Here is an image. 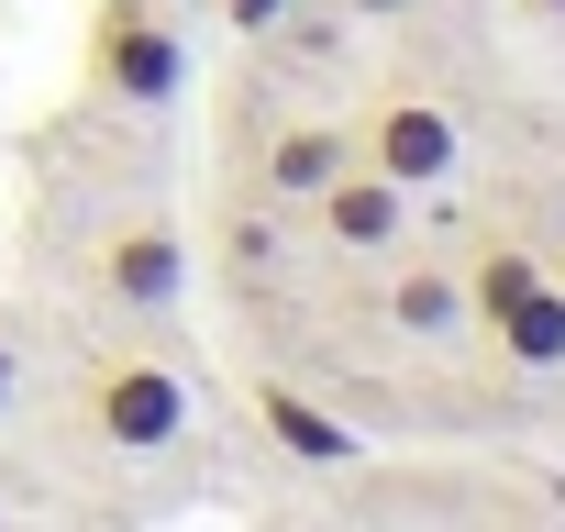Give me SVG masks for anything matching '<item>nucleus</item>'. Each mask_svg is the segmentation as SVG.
Wrapping results in <instances>:
<instances>
[{
  "mask_svg": "<svg viewBox=\"0 0 565 532\" xmlns=\"http://www.w3.org/2000/svg\"><path fill=\"white\" fill-rule=\"evenodd\" d=\"M466 322H488V344H499L510 366H532V377L565 366V289L543 278L521 244H488V255H477V278H466Z\"/></svg>",
  "mask_w": 565,
  "mask_h": 532,
  "instance_id": "1",
  "label": "nucleus"
},
{
  "mask_svg": "<svg viewBox=\"0 0 565 532\" xmlns=\"http://www.w3.org/2000/svg\"><path fill=\"white\" fill-rule=\"evenodd\" d=\"M89 89L122 100V111H167L189 89V45L156 0H100L89 12Z\"/></svg>",
  "mask_w": 565,
  "mask_h": 532,
  "instance_id": "2",
  "label": "nucleus"
},
{
  "mask_svg": "<svg viewBox=\"0 0 565 532\" xmlns=\"http://www.w3.org/2000/svg\"><path fill=\"white\" fill-rule=\"evenodd\" d=\"M78 400H89V433H100L111 455H167V444H189V377L156 366V355H100Z\"/></svg>",
  "mask_w": 565,
  "mask_h": 532,
  "instance_id": "3",
  "label": "nucleus"
},
{
  "mask_svg": "<svg viewBox=\"0 0 565 532\" xmlns=\"http://www.w3.org/2000/svg\"><path fill=\"white\" fill-rule=\"evenodd\" d=\"M355 156L422 200V189H444V178H455V156H466V123H455L444 100H422V89H388V100H366V123H355Z\"/></svg>",
  "mask_w": 565,
  "mask_h": 532,
  "instance_id": "4",
  "label": "nucleus"
},
{
  "mask_svg": "<svg viewBox=\"0 0 565 532\" xmlns=\"http://www.w3.org/2000/svg\"><path fill=\"white\" fill-rule=\"evenodd\" d=\"M100 300H111V311H178V300H189V244H178V222H111V233H100Z\"/></svg>",
  "mask_w": 565,
  "mask_h": 532,
  "instance_id": "5",
  "label": "nucleus"
},
{
  "mask_svg": "<svg viewBox=\"0 0 565 532\" xmlns=\"http://www.w3.org/2000/svg\"><path fill=\"white\" fill-rule=\"evenodd\" d=\"M300 211H311V222H322V244H344V255H388V244L411 233V189H399V178H377L366 156H355L344 178H322Z\"/></svg>",
  "mask_w": 565,
  "mask_h": 532,
  "instance_id": "6",
  "label": "nucleus"
},
{
  "mask_svg": "<svg viewBox=\"0 0 565 532\" xmlns=\"http://www.w3.org/2000/svg\"><path fill=\"white\" fill-rule=\"evenodd\" d=\"M244 400H255V422L277 433V455H300V466H355V455H366L355 422H333V411H322L311 389H289V377H255Z\"/></svg>",
  "mask_w": 565,
  "mask_h": 532,
  "instance_id": "7",
  "label": "nucleus"
},
{
  "mask_svg": "<svg viewBox=\"0 0 565 532\" xmlns=\"http://www.w3.org/2000/svg\"><path fill=\"white\" fill-rule=\"evenodd\" d=\"M344 167H355V123H277L266 134V200H289V211Z\"/></svg>",
  "mask_w": 565,
  "mask_h": 532,
  "instance_id": "8",
  "label": "nucleus"
},
{
  "mask_svg": "<svg viewBox=\"0 0 565 532\" xmlns=\"http://www.w3.org/2000/svg\"><path fill=\"white\" fill-rule=\"evenodd\" d=\"M377 311H388V333H411V344H444V333H466V278H455V266H399Z\"/></svg>",
  "mask_w": 565,
  "mask_h": 532,
  "instance_id": "9",
  "label": "nucleus"
},
{
  "mask_svg": "<svg viewBox=\"0 0 565 532\" xmlns=\"http://www.w3.org/2000/svg\"><path fill=\"white\" fill-rule=\"evenodd\" d=\"M344 34H355L344 12H289V23H277L266 45H277V56H300V67H311V56H344Z\"/></svg>",
  "mask_w": 565,
  "mask_h": 532,
  "instance_id": "10",
  "label": "nucleus"
},
{
  "mask_svg": "<svg viewBox=\"0 0 565 532\" xmlns=\"http://www.w3.org/2000/svg\"><path fill=\"white\" fill-rule=\"evenodd\" d=\"M222 255L244 266V278H255V266H277V211H233V222H222Z\"/></svg>",
  "mask_w": 565,
  "mask_h": 532,
  "instance_id": "11",
  "label": "nucleus"
},
{
  "mask_svg": "<svg viewBox=\"0 0 565 532\" xmlns=\"http://www.w3.org/2000/svg\"><path fill=\"white\" fill-rule=\"evenodd\" d=\"M289 12H300V0H222V23H233V34H277Z\"/></svg>",
  "mask_w": 565,
  "mask_h": 532,
  "instance_id": "12",
  "label": "nucleus"
},
{
  "mask_svg": "<svg viewBox=\"0 0 565 532\" xmlns=\"http://www.w3.org/2000/svg\"><path fill=\"white\" fill-rule=\"evenodd\" d=\"M333 12H344V23H411L422 0H333Z\"/></svg>",
  "mask_w": 565,
  "mask_h": 532,
  "instance_id": "13",
  "label": "nucleus"
},
{
  "mask_svg": "<svg viewBox=\"0 0 565 532\" xmlns=\"http://www.w3.org/2000/svg\"><path fill=\"white\" fill-rule=\"evenodd\" d=\"M23 400V355H12V333H0V411Z\"/></svg>",
  "mask_w": 565,
  "mask_h": 532,
  "instance_id": "14",
  "label": "nucleus"
},
{
  "mask_svg": "<svg viewBox=\"0 0 565 532\" xmlns=\"http://www.w3.org/2000/svg\"><path fill=\"white\" fill-rule=\"evenodd\" d=\"M521 12H543V23H565V0H521Z\"/></svg>",
  "mask_w": 565,
  "mask_h": 532,
  "instance_id": "15",
  "label": "nucleus"
},
{
  "mask_svg": "<svg viewBox=\"0 0 565 532\" xmlns=\"http://www.w3.org/2000/svg\"><path fill=\"white\" fill-rule=\"evenodd\" d=\"M0 532H12V521H0Z\"/></svg>",
  "mask_w": 565,
  "mask_h": 532,
  "instance_id": "16",
  "label": "nucleus"
},
{
  "mask_svg": "<svg viewBox=\"0 0 565 532\" xmlns=\"http://www.w3.org/2000/svg\"><path fill=\"white\" fill-rule=\"evenodd\" d=\"M554 289H565V278H554Z\"/></svg>",
  "mask_w": 565,
  "mask_h": 532,
  "instance_id": "17",
  "label": "nucleus"
}]
</instances>
